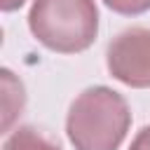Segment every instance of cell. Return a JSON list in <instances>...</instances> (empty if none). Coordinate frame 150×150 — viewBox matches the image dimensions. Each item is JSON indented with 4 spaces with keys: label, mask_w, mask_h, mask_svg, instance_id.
Wrapping results in <instances>:
<instances>
[{
    "label": "cell",
    "mask_w": 150,
    "mask_h": 150,
    "mask_svg": "<svg viewBox=\"0 0 150 150\" xmlns=\"http://www.w3.org/2000/svg\"><path fill=\"white\" fill-rule=\"evenodd\" d=\"M2 150H63L59 141L49 138L35 127H16L7 138Z\"/></svg>",
    "instance_id": "cell-4"
},
{
    "label": "cell",
    "mask_w": 150,
    "mask_h": 150,
    "mask_svg": "<svg viewBox=\"0 0 150 150\" xmlns=\"http://www.w3.org/2000/svg\"><path fill=\"white\" fill-rule=\"evenodd\" d=\"M23 2H26V0H0V9H2V12H14V9H19Z\"/></svg>",
    "instance_id": "cell-7"
},
{
    "label": "cell",
    "mask_w": 150,
    "mask_h": 150,
    "mask_svg": "<svg viewBox=\"0 0 150 150\" xmlns=\"http://www.w3.org/2000/svg\"><path fill=\"white\" fill-rule=\"evenodd\" d=\"M129 150H150V124H148V127H143V129L134 136V141H131Z\"/></svg>",
    "instance_id": "cell-6"
},
{
    "label": "cell",
    "mask_w": 150,
    "mask_h": 150,
    "mask_svg": "<svg viewBox=\"0 0 150 150\" xmlns=\"http://www.w3.org/2000/svg\"><path fill=\"white\" fill-rule=\"evenodd\" d=\"M108 9L124 14V16H136L150 9V0H103Z\"/></svg>",
    "instance_id": "cell-5"
},
{
    "label": "cell",
    "mask_w": 150,
    "mask_h": 150,
    "mask_svg": "<svg viewBox=\"0 0 150 150\" xmlns=\"http://www.w3.org/2000/svg\"><path fill=\"white\" fill-rule=\"evenodd\" d=\"M108 73L134 89L150 87V28L131 26L112 38L105 52Z\"/></svg>",
    "instance_id": "cell-3"
},
{
    "label": "cell",
    "mask_w": 150,
    "mask_h": 150,
    "mask_svg": "<svg viewBox=\"0 0 150 150\" xmlns=\"http://www.w3.org/2000/svg\"><path fill=\"white\" fill-rule=\"evenodd\" d=\"M129 127L127 98L103 84L77 94L66 117V136L75 150H120Z\"/></svg>",
    "instance_id": "cell-1"
},
{
    "label": "cell",
    "mask_w": 150,
    "mask_h": 150,
    "mask_svg": "<svg viewBox=\"0 0 150 150\" xmlns=\"http://www.w3.org/2000/svg\"><path fill=\"white\" fill-rule=\"evenodd\" d=\"M28 28L42 47L56 54H77L96 40L98 7L94 0H33Z\"/></svg>",
    "instance_id": "cell-2"
}]
</instances>
